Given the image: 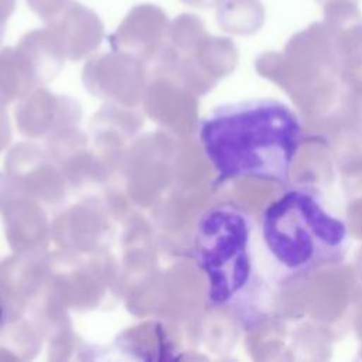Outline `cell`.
<instances>
[{
  "label": "cell",
  "instance_id": "cell-4",
  "mask_svg": "<svg viewBox=\"0 0 362 362\" xmlns=\"http://www.w3.org/2000/svg\"><path fill=\"white\" fill-rule=\"evenodd\" d=\"M167 21L168 17L160 6L153 3L136 4L119 25L115 38L119 42H148L163 33Z\"/></svg>",
  "mask_w": 362,
  "mask_h": 362
},
{
  "label": "cell",
  "instance_id": "cell-1",
  "mask_svg": "<svg viewBox=\"0 0 362 362\" xmlns=\"http://www.w3.org/2000/svg\"><path fill=\"white\" fill-rule=\"evenodd\" d=\"M199 139L218 180L283 185L303 141V123L284 102L249 99L214 109L199 126Z\"/></svg>",
  "mask_w": 362,
  "mask_h": 362
},
{
  "label": "cell",
  "instance_id": "cell-8",
  "mask_svg": "<svg viewBox=\"0 0 362 362\" xmlns=\"http://www.w3.org/2000/svg\"><path fill=\"white\" fill-rule=\"evenodd\" d=\"M16 4H17V0H0V37L3 34L6 21L16 10Z\"/></svg>",
  "mask_w": 362,
  "mask_h": 362
},
{
  "label": "cell",
  "instance_id": "cell-9",
  "mask_svg": "<svg viewBox=\"0 0 362 362\" xmlns=\"http://www.w3.org/2000/svg\"><path fill=\"white\" fill-rule=\"evenodd\" d=\"M180 1L197 8H211L218 3V0H180Z\"/></svg>",
  "mask_w": 362,
  "mask_h": 362
},
{
  "label": "cell",
  "instance_id": "cell-7",
  "mask_svg": "<svg viewBox=\"0 0 362 362\" xmlns=\"http://www.w3.org/2000/svg\"><path fill=\"white\" fill-rule=\"evenodd\" d=\"M31 11L38 14L44 21L55 20L65 8L69 0H25Z\"/></svg>",
  "mask_w": 362,
  "mask_h": 362
},
{
  "label": "cell",
  "instance_id": "cell-6",
  "mask_svg": "<svg viewBox=\"0 0 362 362\" xmlns=\"http://www.w3.org/2000/svg\"><path fill=\"white\" fill-rule=\"evenodd\" d=\"M216 20L225 31L253 34L264 23V6L260 0H218Z\"/></svg>",
  "mask_w": 362,
  "mask_h": 362
},
{
  "label": "cell",
  "instance_id": "cell-11",
  "mask_svg": "<svg viewBox=\"0 0 362 362\" xmlns=\"http://www.w3.org/2000/svg\"><path fill=\"white\" fill-rule=\"evenodd\" d=\"M1 317H3V311H1V307H0V321H1Z\"/></svg>",
  "mask_w": 362,
  "mask_h": 362
},
{
  "label": "cell",
  "instance_id": "cell-5",
  "mask_svg": "<svg viewBox=\"0 0 362 362\" xmlns=\"http://www.w3.org/2000/svg\"><path fill=\"white\" fill-rule=\"evenodd\" d=\"M55 27L74 41L75 47H88L102 35V23L98 14L79 1L69 0L61 14L52 20Z\"/></svg>",
  "mask_w": 362,
  "mask_h": 362
},
{
  "label": "cell",
  "instance_id": "cell-3",
  "mask_svg": "<svg viewBox=\"0 0 362 362\" xmlns=\"http://www.w3.org/2000/svg\"><path fill=\"white\" fill-rule=\"evenodd\" d=\"M260 239L273 267L286 277L341 262L351 242L346 222L308 187L291 188L266 208Z\"/></svg>",
  "mask_w": 362,
  "mask_h": 362
},
{
  "label": "cell",
  "instance_id": "cell-2",
  "mask_svg": "<svg viewBox=\"0 0 362 362\" xmlns=\"http://www.w3.org/2000/svg\"><path fill=\"white\" fill-rule=\"evenodd\" d=\"M255 233L246 211L219 204L201 216L194 235V255L206 276L209 304L247 322L259 317L263 294Z\"/></svg>",
  "mask_w": 362,
  "mask_h": 362
},
{
  "label": "cell",
  "instance_id": "cell-10",
  "mask_svg": "<svg viewBox=\"0 0 362 362\" xmlns=\"http://www.w3.org/2000/svg\"><path fill=\"white\" fill-rule=\"evenodd\" d=\"M318 4H321V6H324L325 3H328V1H332V0H315ZM352 1H356L358 3V0H352Z\"/></svg>",
  "mask_w": 362,
  "mask_h": 362
}]
</instances>
